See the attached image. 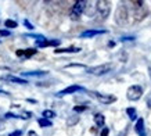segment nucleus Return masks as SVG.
I'll return each instance as SVG.
<instances>
[{
	"label": "nucleus",
	"mask_w": 151,
	"mask_h": 136,
	"mask_svg": "<svg viewBox=\"0 0 151 136\" xmlns=\"http://www.w3.org/2000/svg\"><path fill=\"white\" fill-rule=\"evenodd\" d=\"M11 32L7 31V29H0V36H10Z\"/></svg>",
	"instance_id": "nucleus-23"
},
{
	"label": "nucleus",
	"mask_w": 151,
	"mask_h": 136,
	"mask_svg": "<svg viewBox=\"0 0 151 136\" xmlns=\"http://www.w3.org/2000/svg\"><path fill=\"white\" fill-rule=\"evenodd\" d=\"M4 117H6V118H19L18 115H15V114H13V113H7Z\"/></svg>",
	"instance_id": "nucleus-26"
},
{
	"label": "nucleus",
	"mask_w": 151,
	"mask_h": 136,
	"mask_svg": "<svg viewBox=\"0 0 151 136\" xmlns=\"http://www.w3.org/2000/svg\"><path fill=\"white\" fill-rule=\"evenodd\" d=\"M24 24H25V27H27L28 29H35V28H33V25H32L31 22H29L28 20H24Z\"/></svg>",
	"instance_id": "nucleus-25"
},
{
	"label": "nucleus",
	"mask_w": 151,
	"mask_h": 136,
	"mask_svg": "<svg viewBox=\"0 0 151 136\" xmlns=\"http://www.w3.org/2000/svg\"><path fill=\"white\" fill-rule=\"evenodd\" d=\"M121 41H122V42H126V41H134V38H133V36H125V38H121Z\"/></svg>",
	"instance_id": "nucleus-28"
},
{
	"label": "nucleus",
	"mask_w": 151,
	"mask_h": 136,
	"mask_svg": "<svg viewBox=\"0 0 151 136\" xmlns=\"http://www.w3.org/2000/svg\"><path fill=\"white\" fill-rule=\"evenodd\" d=\"M17 25L18 24L15 22V21H13V20H6L4 21V27L9 28V29H14V28H17Z\"/></svg>",
	"instance_id": "nucleus-18"
},
{
	"label": "nucleus",
	"mask_w": 151,
	"mask_h": 136,
	"mask_svg": "<svg viewBox=\"0 0 151 136\" xmlns=\"http://www.w3.org/2000/svg\"><path fill=\"white\" fill-rule=\"evenodd\" d=\"M31 117H32V113H29V111H25L21 114V119H29Z\"/></svg>",
	"instance_id": "nucleus-22"
},
{
	"label": "nucleus",
	"mask_w": 151,
	"mask_h": 136,
	"mask_svg": "<svg viewBox=\"0 0 151 136\" xmlns=\"http://www.w3.org/2000/svg\"><path fill=\"white\" fill-rule=\"evenodd\" d=\"M87 107L86 106H76V107H73V111L75 113H82V111H85Z\"/></svg>",
	"instance_id": "nucleus-21"
},
{
	"label": "nucleus",
	"mask_w": 151,
	"mask_h": 136,
	"mask_svg": "<svg viewBox=\"0 0 151 136\" xmlns=\"http://www.w3.org/2000/svg\"><path fill=\"white\" fill-rule=\"evenodd\" d=\"M94 122H96V125L99 128H103L104 127V124H105V117L100 113L96 114V115H94Z\"/></svg>",
	"instance_id": "nucleus-14"
},
{
	"label": "nucleus",
	"mask_w": 151,
	"mask_h": 136,
	"mask_svg": "<svg viewBox=\"0 0 151 136\" xmlns=\"http://www.w3.org/2000/svg\"><path fill=\"white\" fill-rule=\"evenodd\" d=\"M134 4V15L136 20H143L147 15V10L144 7V1H133Z\"/></svg>",
	"instance_id": "nucleus-7"
},
{
	"label": "nucleus",
	"mask_w": 151,
	"mask_h": 136,
	"mask_svg": "<svg viewBox=\"0 0 151 136\" xmlns=\"http://www.w3.org/2000/svg\"><path fill=\"white\" fill-rule=\"evenodd\" d=\"M96 11H97V15L100 17L101 21H105L107 17L110 15V11H111V3L110 1H97L96 3Z\"/></svg>",
	"instance_id": "nucleus-1"
},
{
	"label": "nucleus",
	"mask_w": 151,
	"mask_h": 136,
	"mask_svg": "<svg viewBox=\"0 0 151 136\" xmlns=\"http://www.w3.org/2000/svg\"><path fill=\"white\" fill-rule=\"evenodd\" d=\"M61 42L58 39H51V41H47L46 38L42 36L40 39H37L36 41V46L37 47H47V46H58Z\"/></svg>",
	"instance_id": "nucleus-9"
},
{
	"label": "nucleus",
	"mask_w": 151,
	"mask_h": 136,
	"mask_svg": "<svg viewBox=\"0 0 151 136\" xmlns=\"http://www.w3.org/2000/svg\"><path fill=\"white\" fill-rule=\"evenodd\" d=\"M1 79L9 81V82H14V83H18V85H27V83H29L27 79H24V78H18V77H15V75H3Z\"/></svg>",
	"instance_id": "nucleus-11"
},
{
	"label": "nucleus",
	"mask_w": 151,
	"mask_h": 136,
	"mask_svg": "<svg viewBox=\"0 0 151 136\" xmlns=\"http://www.w3.org/2000/svg\"><path fill=\"white\" fill-rule=\"evenodd\" d=\"M89 4L87 1H85V0H79V1H75V4L72 6V9H71V14H69V17H71V20H78L81 15H82V13L85 11V9H86V6Z\"/></svg>",
	"instance_id": "nucleus-2"
},
{
	"label": "nucleus",
	"mask_w": 151,
	"mask_h": 136,
	"mask_svg": "<svg viewBox=\"0 0 151 136\" xmlns=\"http://www.w3.org/2000/svg\"><path fill=\"white\" fill-rule=\"evenodd\" d=\"M142 96H143V88L140 85H132L126 92V97L130 101H137Z\"/></svg>",
	"instance_id": "nucleus-4"
},
{
	"label": "nucleus",
	"mask_w": 151,
	"mask_h": 136,
	"mask_svg": "<svg viewBox=\"0 0 151 136\" xmlns=\"http://www.w3.org/2000/svg\"><path fill=\"white\" fill-rule=\"evenodd\" d=\"M0 95H7V92H3V90H0Z\"/></svg>",
	"instance_id": "nucleus-31"
},
{
	"label": "nucleus",
	"mask_w": 151,
	"mask_h": 136,
	"mask_svg": "<svg viewBox=\"0 0 151 136\" xmlns=\"http://www.w3.org/2000/svg\"><path fill=\"white\" fill-rule=\"evenodd\" d=\"M37 50L36 49H25V54H24V57L25 59H29V57H32L33 54H36Z\"/></svg>",
	"instance_id": "nucleus-19"
},
{
	"label": "nucleus",
	"mask_w": 151,
	"mask_h": 136,
	"mask_svg": "<svg viewBox=\"0 0 151 136\" xmlns=\"http://www.w3.org/2000/svg\"><path fill=\"white\" fill-rule=\"evenodd\" d=\"M92 95L96 97L97 101L101 103V104H111V103L116 101V97L112 95H104V93H99V92H92Z\"/></svg>",
	"instance_id": "nucleus-6"
},
{
	"label": "nucleus",
	"mask_w": 151,
	"mask_h": 136,
	"mask_svg": "<svg viewBox=\"0 0 151 136\" xmlns=\"http://www.w3.org/2000/svg\"><path fill=\"white\" fill-rule=\"evenodd\" d=\"M21 135H22V132L21 131H15V132H11L9 136H21Z\"/></svg>",
	"instance_id": "nucleus-27"
},
{
	"label": "nucleus",
	"mask_w": 151,
	"mask_h": 136,
	"mask_svg": "<svg viewBox=\"0 0 151 136\" xmlns=\"http://www.w3.org/2000/svg\"><path fill=\"white\" fill-rule=\"evenodd\" d=\"M108 133H110V129H108V128H103V129H101V133H100V136H108Z\"/></svg>",
	"instance_id": "nucleus-24"
},
{
	"label": "nucleus",
	"mask_w": 151,
	"mask_h": 136,
	"mask_svg": "<svg viewBox=\"0 0 151 136\" xmlns=\"http://www.w3.org/2000/svg\"><path fill=\"white\" fill-rule=\"evenodd\" d=\"M47 71H31V72H21V77H43Z\"/></svg>",
	"instance_id": "nucleus-15"
},
{
	"label": "nucleus",
	"mask_w": 151,
	"mask_h": 136,
	"mask_svg": "<svg viewBox=\"0 0 151 136\" xmlns=\"http://www.w3.org/2000/svg\"><path fill=\"white\" fill-rule=\"evenodd\" d=\"M112 68H114L112 64L107 63V64H101V65H96V67L87 68V72L92 74V75H97V77H100V75H105V74L111 72V71H112Z\"/></svg>",
	"instance_id": "nucleus-3"
},
{
	"label": "nucleus",
	"mask_w": 151,
	"mask_h": 136,
	"mask_svg": "<svg viewBox=\"0 0 151 136\" xmlns=\"http://www.w3.org/2000/svg\"><path fill=\"white\" fill-rule=\"evenodd\" d=\"M101 33H107L105 29H87V31L82 32L79 36L81 38H93V36H97V35H101Z\"/></svg>",
	"instance_id": "nucleus-10"
},
{
	"label": "nucleus",
	"mask_w": 151,
	"mask_h": 136,
	"mask_svg": "<svg viewBox=\"0 0 151 136\" xmlns=\"http://www.w3.org/2000/svg\"><path fill=\"white\" fill-rule=\"evenodd\" d=\"M82 90H85V88L79 86V85H71V86L65 88L63 90H60L55 96H57V97H63V96H65V95H72L75 92H82Z\"/></svg>",
	"instance_id": "nucleus-8"
},
{
	"label": "nucleus",
	"mask_w": 151,
	"mask_h": 136,
	"mask_svg": "<svg viewBox=\"0 0 151 136\" xmlns=\"http://www.w3.org/2000/svg\"><path fill=\"white\" fill-rule=\"evenodd\" d=\"M28 135H29V136H37V135H36V133H35V132H33V131H31V132H29V133H28Z\"/></svg>",
	"instance_id": "nucleus-30"
},
{
	"label": "nucleus",
	"mask_w": 151,
	"mask_h": 136,
	"mask_svg": "<svg viewBox=\"0 0 151 136\" xmlns=\"http://www.w3.org/2000/svg\"><path fill=\"white\" fill-rule=\"evenodd\" d=\"M128 21V10L124 4H121L115 11V22L118 25H124Z\"/></svg>",
	"instance_id": "nucleus-5"
},
{
	"label": "nucleus",
	"mask_w": 151,
	"mask_h": 136,
	"mask_svg": "<svg viewBox=\"0 0 151 136\" xmlns=\"http://www.w3.org/2000/svg\"><path fill=\"white\" fill-rule=\"evenodd\" d=\"M134 131L139 136H147L146 135V128H144V119L143 118H139L136 125H134Z\"/></svg>",
	"instance_id": "nucleus-12"
},
{
	"label": "nucleus",
	"mask_w": 151,
	"mask_h": 136,
	"mask_svg": "<svg viewBox=\"0 0 151 136\" xmlns=\"http://www.w3.org/2000/svg\"><path fill=\"white\" fill-rule=\"evenodd\" d=\"M15 54L18 56V57H22V56L25 54V50H17V51H15Z\"/></svg>",
	"instance_id": "nucleus-29"
},
{
	"label": "nucleus",
	"mask_w": 151,
	"mask_h": 136,
	"mask_svg": "<svg viewBox=\"0 0 151 136\" xmlns=\"http://www.w3.org/2000/svg\"><path fill=\"white\" fill-rule=\"evenodd\" d=\"M126 114L129 115V118H130L132 121H134V119H139V118H137V113H136V109H133V107H129V109H126Z\"/></svg>",
	"instance_id": "nucleus-16"
},
{
	"label": "nucleus",
	"mask_w": 151,
	"mask_h": 136,
	"mask_svg": "<svg viewBox=\"0 0 151 136\" xmlns=\"http://www.w3.org/2000/svg\"><path fill=\"white\" fill-rule=\"evenodd\" d=\"M81 47H73V46H71V47H65V49H55L54 53L55 54H58V53H79L81 51Z\"/></svg>",
	"instance_id": "nucleus-13"
},
{
	"label": "nucleus",
	"mask_w": 151,
	"mask_h": 136,
	"mask_svg": "<svg viewBox=\"0 0 151 136\" xmlns=\"http://www.w3.org/2000/svg\"><path fill=\"white\" fill-rule=\"evenodd\" d=\"M54 117H55V113H54V111H51V110H45V111H43V118L50 119V118H54Z\"/></svg>",
	"instance_id": "nucleus-20"
},
{
	"label": "nucleus",
	"mask_w": 151,
	"mask_h": 136,
	"mask_svg": "<svg viewBox=\"0 0 151 136\" xmlns=\"http://www.w3.org/2000/svg\"><path fill=\"white\" fill-rule=\"evenodd\" d=\"M37 124H39V127H42V128L51 127V125H53L50 119H47V118H39V119H37Z\"/></svg>",
	"instance_id": "nucleus-17"
}]
</instances>
